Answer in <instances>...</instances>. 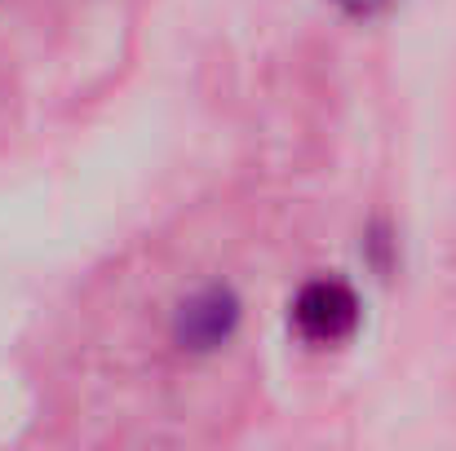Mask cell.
I'll return each mask as SVG.
<instances>
[{"label": "cell", "instance_id": "obj_2", "mask_svg": "<svg viewBox=\"0 0 456 451\" xmlns=\"http://www.w3.org/2000/svg\"><path fill=\"white\" fill-rule=\"evenodd\" d=\"M240 323V301L226 288H204L177 310V341L186 350H217Z\"/></svg>", "mask_w": 456, "mask_h": 451}, {"label": "cell", "instance_id": "obj_3", "mask_svg": "<svg viewBox=\"0 0 456 451\" xmlns=\"http://www.w3.org/2000/svg\"><path fill=\"white\" fill-rule=\"evenodd\" d=\"M350 13H359V18H368V13H377V9H386L390 0H341Z\"/></svg>", "mask_w": 456, "mask_h": 451}, {"label": "cell", "instance_id": "obj_1", "mask_svg": "<svg viewBox=\"0 0 456 451\" xmlns=\"http://www.w3.org/2000/svg\"><path fill=\"white\" fill-rule=\"evenodd\" d=\"M293 323L305 341L314 345H337L354 332L359 323V301L341 279H314L293 301Z\"/></svg>", "mask_w": 456, "mask_h": 451}]
</instances>
